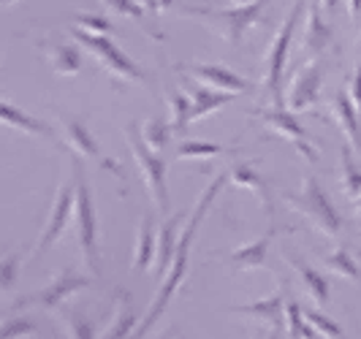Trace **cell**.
<instances>
[{
    "label": "cell",
    "mask_w": 361,
    "mask_h": 339,
    "mask_svg": "<svg viewBox=\"0 0 361 339\" xmlns=\"http://www.w3.org/2000/svg\"><path fill=\"white\" fill-rule=\"evenodd\" d=\"M188 68V76H193L199 85L204 87L220 90V92H234V95H242L247 90H253L250 79L239 76L236 71L226 68V66H207V63H190L185 66Z\"/></svg>",
    "instance_id": "13"
},
{
    "label": "cell",
    "mask_w": 361,
    "mask_h": 339,
    "mask_svg": "<svg viewBox=\"0 0 361 339\" xmlns=\"http://www.w3.org/2000/svg\"><path fill=\"white\" fill-rule=\"evenodd\" d=\"M348 95H350V101H353V104H356V109L361 111V63H356V71H353V76H350Z\"/></svg>",
    "instance_id": "38"
},
{
    "label": "cell",
    "mask_w": 361,
    "mask_h": 339,
    "mask_svg": "<svg viewBox=\"0 0 361 339\" xmlns=\"http://www.w3.org/2000/svg\"><path fill=\"white\" fill-rule=\"evenodd\" d=\"M19 0H3V6H6V8H8V6H17Z\"/></svg>",
    "instance_id": "45"
},
{
    "label": "cell",
    "mask_w": 361,
    "mask_h": 339,
    "mask_svg": "<svg viewBox=\"0 0 361 339\" xmlns=\"http://www.w3.org/2000/svg\"><path fill=\"white\" fill-rule=\"evenodd\" d=\"M101 3L106 6L109 11H114V14H120V17H130V19L142 17L147 11L139 0H101Z\"/></svg>",
    "instance_id": "36"
},
{
    "label": "cell",
    "mask_w": 361,
    "mask_h": 339,
    "mask_svg": "<svg viewBox=\"0 0 361 339\" xmlns=\"http://www.w3.org/2000/svg\"><path fill=\"white\" fill-rule=\"evenodd\" d=\"M228 179L239 185V187H245V190H250L258 201H261V207H264V212L271 214V193H269V185H267V179L258 177V171H255L250 163H234L231 168H228Z\"/></svg>",
    "instance_id": "21"
},
{
    "label": "cell",
    "mask_w": 361,
    "mask_h": 339,
    "mask_svg": "<svg viewBox=\"0 0 361 339\" xmlns=\"http://www.w3.org/2000/svg\"><path fill=\"white\" fill-rule=\"evenodd\" d=\"M286 261H288L290 271L296 274V283L307 290L310 299L315 304H321V307H326L329 296H331V288H329V280H326L324 274L315 266H310L307 261H302L299 255H293V252H286Z\"/></svg>",
    "instance_id": "16"
},
{
    "label": "cell",
    "mask_w": 361,
    "mask_h": 339,
    "mask_svg": "<svg viewBox=\"0 0 361 339\" xmlns=\"http://www.w3.org/2000/svg\"><path fill=\"white\" fill-rule=\"evenodd\" d=\"M340 185H343V193L348 198L361 196V168L353 161V147L350 144H343L340 149Z\"/></svg>",
    "instance_id": "26"
},
{
    "label": "cell",
    "mask_w": 361,
    "mask_h": 339,
    "mask_svg": "<svg viewBox=\"0 0 361 339\" xmlns=\"http://www.w3.org/2000/svg\"><path fill=\"white\" fill-rule=\"evenodd\" d=\"M171 8V0H161V11H169Z\"/></svg>",
    "instance_id": "44"
},
{
    "label": "cell",
    "mask_w": 361,
    "mask_h": 339,
    "mask_svg": "<svg viewBox=\"0 0 361 339\" xmlns=\"http://www.w3.org/2000/svg\"><path fill=\"white\" fill-rule=\"evenodd\" d=\"M264 339H290V337H288V331H286V328H271Z\"/></svg>",
    "instance_id": "42"
},
{
    "label": "cell",
    "mask_w": 361,
    "mask_h": 339,
    "mask_svg": "<svg viewBox=\"0 0 361 339\" xmlns=\"http://www.w3.org/2000/svg\"><path fill=\"white\" fill-rule=\"evenodd\" d=\"M68 339H95V323L82 309H60Z\"/></svg>",
    "instance_id": "29"
},
{
    "label": "cell",
    "mask_w": 361,
    "mask_h": 339,
    "mask_svg": "<svg viewBox=\"0 0 361 339\" xmlns=\"http://www.w3.org/2000/svg\"><path fill=\"white\" fill-rule=\"evenodd\" d=\"M60 136H63V142L68 144V149H71L73 155L98 161L104 168L114 171V174H120L117 163H111L106 155L101 152V147L95 144V139H92L90 130H87V125H85L79 117H66V114H60Z\"/></svg>",
    "instance_id": "12"
},
{
    "label": "cell",
    "mask_w": 361,
    "mask_h": 339,
    "mask_svg": "<svg viewBox=\"0 0 361 339\" xmlns=\"http://www.w3.org/2000/svg\"><path fill=\"white\" fill-rule=\"evenodd\" d=\"M253 114L269 128L271 133H277L280 139L293 144V149L307 163L318 161V147L310 142V133L302 128V123L290 111H286V109H253Z\"/></svg>",
    "instance_id": "9"
},
{
    "label": "cell",
    "mask_w": 361,
    "mask_h": 339,
    "mask_svg": "<svg viewBox=\"0 0 361 339\" xmlns=\"http://www.w3.org/2000/svg\"><path fill=\"white\" fill-rule=\"evenodd\" d=\"M274 239V231H267L264 236H258L253 242H247V245H242V247H236L228 258H226V264L228 269H234V271H255V269H267L269 264V242Z\"/></svg>",
    "instance_id": "17"
},
{
    "label": "cell",
    "mask_w": 361,
    "mask_h": 339,
    "mask_svg": "<svg viewBox=\"0 0 361 339\" xmlns=\"http://www.w3.org/2000/svg\"><path fill=\"white\" fill-rule=\"evenodd\" d=\"M226 179H228V171H220V174L204 187V193H201L199 201H196V207H193L190 217L185 220V228H182V236H180V247H177V255H174V261H171L169 274L161 280V288H158L155 299H152V304H149L147 315L139 321L136 331H133L128 339H145L147 334H149V328L161 321V315L169 309L171 299L177 296V290L182 288L185 277H188V269H190V250H193V242H196V233H199L201 220L207 217L209 207H212V201H215L217 193L223 190V182H226Z\"/></svg>",
    "instance_id": "1"
},
{
    "label": "cell",
    "mask_w": 361,
    "mask_h": 339,
    "mask_svg": "<svg viewBox=\"0 0 361 339\" xmlns=\"http://www.w3.org/2000/svg\"><path fill=\"white\" fill-rule=\"evenodd\" d=\"M0 120H3L6 128H14V130L25 133V136H41V139H52L54 136L52 125H47L44 120H38L33 114L22 111V109L14 106V104H8V101L0 104Z\"/></svg>",
    "instance_id": "19"
},
{
    "label": "cell",
    "mask_w": 361,
    "mask_h": 339,
    "mask_svg": "<svg viewBox=\"0 0 361 339\" xmlns=\"http://www.w3.org/2000/svg\"><path fill=\"white\" fill-rule=\"evenodd\" d=\"M305 11V3L296 0L293 8H290L283 25L277 27V33L271 36L269 49H267V60H264V87L271 95V104L274 109L286 106V95L280 92V82H283V71H286V63H288V52L293 47V30L299 25V17Z\"/></svg>",
    "instance_id": "5"
},
{
    "label": "cell",
    "mask_w": 361,
    "mask_h": 339,
    "mask_svg": "<svg viewBox=\"0 0 361 339\" xmlns=\"http://www.w3.org/2000/svg\"><path fill=\"white\" fill-rule=\"evenodd\" d=\"M286 207L299 212L315 231H321L329 239H337L343 231V217L337 214L331 198L326 196V190L321 187V182L315 177L302 179V187L296 196H286Z\"/></svg>",
    "instance_id": "4"
},
{
    "label": "cell",
    "mask_w": 361,
    "mask_h": 339,
    "mask_svg": "<svg viewBox=\"0 0 361 339\" xmlns=\"http://www.w3.org/2000/svg\"><path fill=\"white\" fill-rule=\"evenodd\" d=\"M231 6H242V3H250V0H228Z\"/></svg>",
    "instance_id": "46"
},
{
    "label": "cell",
    "mask_w": 361,
    "mask_h": 339,
    "mask_svg": "<svg viewBox=\"0 0 361 339\" xmlns=\"http://www.w3.org/2000/svg\"><path fill=\"white\" fill-rule=\"evenodd\" d=\"M68 36L76 41V47H82L87 54H92V57L104 66V71L111 73L114 79H123V82H145L142 68H139L117 44H111L106 36L85 33V30H79V27H71Z\"/></svg>",
    "instance_id": "7"
},
{
    "label": "cell",
    "mask_w": 361,
    "mask_h": 339,
    "mask_svg": "<svg viewBox=\"0 0 361 339\" xmlns=\"http://www.w3.org/2000/svg\"><path fill=\"white\" fill-rule=\"evenodd\" d=\"M36 334H38V328L33 321H27V318H14V321L3 323L0 339H27V337H36Z\"/></svg>",
    "instance_id": "34"
},
{
    "label": "cell",
    "mask_w": 361,
    "mask_h": 339,
    "mask_svg": "<svg viewBox=\"0 0 361 339\" xmlns=\"http://www.w3.org/2000/svg\"><path fill=\"white\" fill-rule=\"evenodd\" d=\"M92 285V277L87 274H79L73 269H63L52 283L36 290V293H27V296H19L14 307L17 309H25V307H38V309H63V304L68 302L71 296L87 290Z\"/></svg>",
    "instance_id": "8"
},
{
    "label": "cell",
    "mask_w": 361,
    "mask_h": 339,
    "mask_svg": "<svg viewBox=\"0 0 361 339\" xmlns=\"http://www.w3.org/2000/svg\"><path fill=\"white\" fill-rule=\"evenodd\" d=\"M126 142L130 155H133V161L139 166V171H142V177H145V185L147 190H149V198H152L155 209H158L161 217H166L169 214V187H166L169 166L161 158V152H152L147 147V142L142 139V128L136 125V123H128L126 125Z\"/></svg>",
    "instance_id": "6"
},
{
    "label": "cell",
    "mask_w": 361,
    "mask_h": 339,
    "mask_svg": "<svg viewBox=\"0 0 361 339\" xmlns=\"http://www.w3.org/2000/svg\"><path fill=\"white\" fill-rule=\"evenodd\" d=\"M171 136H174V128H171V123H163L161 117H149L142 125V139L152 152H163Z\"/></svg>",
    "instance_id": "30"
},
{
    "label": "cell",
    "mask_w": 361,
    "mask_h": 339,
    "mask_svg": "<svg viewBox=\"0 0 361 339\" xmlns=\"http://www.w3.org/2000/svg\"><path fill=\"white\" fill-rule=\"evenodd\" d=\"M17 274H19V258L17 255H6L3 264H0V288L3 290H11L17 285Z\"/></svg>",
    "instance_id": "37"
},
{
    "label": "cell",
    "mask_w": 361,
    "mask_h": 339,
    "mask_svg": "<svg viewBox=\"0 0 361 339\" xmlns=\"http://www.w3.org/2000/svg\"><path fill=\"white\" fill-rule=\"evenodd\" d=\"M307 315V321L312 323V328L321 334V337L326 339H345L343 328H340V323H334L329 315H324L321 309H310V312H305Z\"/></svg>",
    "instance_id": "33"
},
{
    "label": "cell",
    "mask_w": 361,
    "mask_h": 339,
    "mask_svg": "<svg viewBox=\"0 0 361 339\" xmlns=\"http://www.w3.org/2000/svg\"><path fill=\"white\" fill-rule=\"evenodd\" d=\"M73 182H76V207H73V228H76V242H79V252L85 266L90 269L92 274H101V250H98V212L92 204L90 185L85 179V168L79 155H73L71 161Z\"/></svg>",
    "instance_id": "2"
},
{
    "label": "cell",
    "mask_w": 361,
    "mask_h": 339,
    "mask_svg": "<svg viewBox=\"0 0 361 339\" xmlns=\"http://www.w3.org/2000/svg\"><path fill=\"white\" fill-rule=\"evenodd\" d=\"M142 6H145L147 11H152V14H158L161 11V0H139Z\"/></svg>",
    "instance_id": "41"
},
{
    "label": "cell",
    "mask_w": 361,
    "mask_h": 339,
    "mask_svg": "<svg viewBox=\"0 0 361 339\" xmlns=\"http://www.w3.org/2000/svg\"><path fill=\"white\" fill-rule=\"evenodd\" d=\"M267 6L269 0H250V3L228 6V8H182V14L207 22L212 30L223 36V41H228V47H239L245 33L264 19Z\"/></svg>",
    "instance_id": "3"
},
{
    "label": "cell",
    "mask_w": 361,
    "mask_h": 339,
    "mask_svg": "<svg viewBox=\"0 0 361 339\" xmlns=\"http://www.w3.org/2000/svg\"><path fill=\"white\" fill-rule=\"evenodd\" d=\"M188 220L182 214H174V217H166L163 226L158 228V250H155V271L158 277H166L169 269H171V261L177 255V247H180V223Z\"/></svg>",
    "instance_id": "18"
},
{
    "label": "cell",
    "mask_w": 361,
    "mask_h": 339,
    "mask_svg": "<svg viewBox=\"0 0 361 339\" xmlns=\"http://www.w3.org/2000/svg\"><path fill=\"white\" fill-rule=\"evenodd\" d=\"M47 60H49V68L54 73H60V76H76L79 68H82L79 49L68 47V44H52L47 49Z\"/></svg>",
    "instance_id": "25"
},
{
    "label": "cell",
    "mask_w": 361,
    "mask_h": 339,
    "mask_svg": "<svg viewBox=\"0 0 361 339\" xmlns=\"http://www.w3.org/2000/svg\"><path fill=\"white\" fill-rule=\"evenodd\" d=\"M321 85H324V66L318 60H310L290 76L288 92H286V106L290 111L310 109L321 95Z\"/></svg>",
    "instance_id": "11"
},
{
    "label": "cell",
    "mask_w": 361,
    "mask_h": 339,
    "mask_svg": "<svg viewBox=\"0 0 361 339\" xmlns=\"http://www.w3.org/2000/svg\"><path fill=\"white\" fill-rule=\"evenodd\" d=\"M139 326V315H136V307L130 302L128 293H120V302H117V312L111 323L106 326L104 331V339H128Z\"/></svg>",
    "instance_id": "24"
},
{
    "label": "cell",
    "mask_w": 361,
    "mask_h": 339,
    "mask_svg": "<svg viewBox=\"0 0 361 339\" xmlns=\"http://www.w3.org/2000/svg\"><path fill=\"white\" fill-rule=\"evenodd\" d=\"M337 3H340V0H321V11H324V14H334V11H337Z\"/></svg>",
    "instance_id": "40"
},
{
    "label": "cell",
    "mask_w": 361,
    "mask_h": 339,
    "mask_svg": "<svg viewBox=\"0 0 361 339\" xmlns=\"http://www.w3.org/2000/svg\"><path fill=\"white\" fill-rule=\"evenodd\" d=\"M331 47H334V30H331V25H326L321 6H310L307 19L302 25V52L310 54L312 60H318Z\"/></svg>",
    "instance_id": "14"
},
{
    "label": "cell",
    "mask_w": 361,
    "mask_h": 339,
    "mask_svg": "<svg viewBox=\"0 0 361 339\" xmlns=\"http://www.w3.org/2000/svg\"><path fill=\"white\" fill-rule=\"evenodd\" d=\"M324 264L331 274L345 277V280H359L361 277V266L356 264V258L345 250V247H337L334 252H329V255L324 258Z\"/></svg>",
    "instance_id": "28"
},
{
    "label": "cell",
    "mask_w": 361,
    "mask_h": 339,
    "mask_svg": "<svg viewBox=\"0 0 361 339\" xmlns=\"http://www.w3.org/2000/svg\"><path fill=\"white\" fill-rule=\"evenodd\" d=\"M234 315H250L255 321L269 323L271 328H286V299L283 296H267L253 304H242L231 307Z\"/></svg>",
    "instance_id": "20"
},
{
    "label": "cell",
    "mask_w": 361,
    "mask_h": 339,
    "mask_svg": "<svg viewBox=\"0 0 361 339\" xmlns=\"http://www.w3.org/2000/svg\"><path fill=\"white\" fill-rule=\"evenodd\" d=\"M155 250H158V231H155V223L152 217H142L139 223V231H136V250H133V264L130 271H147V269L155 264Z\"/></svg>",
    "instance_id": "22"
},
{
    "label": "cell",
    "mask_w": 361,
    "mask_h": 339,
    "mask_svg": "<svg viewBox=\"0 0 361 339\" xmlns=\"http://www.w3.org/2000/svg\"><path fill=\"white\" fill-rule=\"evenodd\" d=\"M348 14H350V19H353V22H359V17H361V0H348Z\"/></svg>",
    "instance_id": "39"
},
{
    "label": "cell",
    "mask_w": 361,
    "mask_h": 339,
    "mask_svg": "<svg viewBox=\"0 0 361 339\" xmlns=\"http://www.w3.org/2000/svg\"><path fill=\"white\" fill-rule=\"evenodd\" d=\"M234 98H236L234 92H220V90L196 85V87H190V104H193L190 117H193V120L209 117V114H215L217 109H223L226 104H231Z\"/></svg>",
    "instance_id": "23"
},
{
    "label": "cell",
    "mask_w": 361,
    "mask_h": 339,
    "mask_svg": "<svg viewBox=\"0 0 361 339\" xmlns=\"http://www.w3.org/2000/svg\"><path fill=\"white\" fill-rule=\"evenodd\" d=\"M353 212H356V217H359V223H361V196L353 201Z\"/></svg>",
    "instance_id": "43"
},
{
    "label": "cell",
    "mask_w": 361,
    "mask_h": 339,
    "mask_svg": "<svg viewBox=\"0 0 361 339\" xmlns=\"http://www.w3.org/2000/svg\"><path fill=\"white\" fill-rule=\"evenodd\" d=\"M226 152H228L226 147L212 142H182L180 149H177V158L180 161H209V158L226 155Z\"/></svg>",
    "instance_id": "31"
},
{
    "label": "cell",
    "mask_w": 361,
    "mask_h": 339,
    "mask_svg": "<svg viewBox=\"0 0 361 339\" xmlns=\"http://www.w3.org/2000/svg\"><path fill=\"white\" fill-rule=\"evenodd\" d=\"M73 207H76V182L68 179V182H63L60 187H57V193H54V201H52V209H49V217H47V223H44V228L38 233V245L33 255H44V252L52 247L54 242L60 239V233L63 228L68 226V220L73 217Z\"/></svg>",
    "instance_id": "10"
},
{
    "label": "cell",
    "mask_w": 361,
    "mask_h": 339,
    "mask_svg": "<svg viewBox=\"0 0 361 339\" xmlns=\"http://www.w3.org/2000/svg\"><path fill=\"white\" fill-rule=\"evenodd\" d=\"M331 120L337 123V128L343 130L345 144L353 147V152H361V125H359V109L350 101L348 92H337L329 104Z\"/></svg>",
    "instance_id": "15"
},
{
    "label": "cell",
    "mask_w": 361,
    "mask_h": 339,
    "mask_svg": "<svg viewBox=\"0 0 361 339\" xmlns=\"http://www.w3.org/2000/svg\"><path fill=\"white\" fill-rule=\"evenodd\" d=\"M73 22L85 33H95V36H109L111 33V22L106 17H98V14H79Z\"/></svg>",
    "instance_id": "35"
},
{
    "label": "cell",
    "mask_w": 361,
    "mask_h": 339,
    "mask_svg": "<svg viewBox=\"0 0 361 339\" xmlns=\"http://www.w3.org/2000/svg\"><path fill=\"white\" fill-rule=\"evenodd\" d=\"M286 331L290 339H318L321 334L312 328V323L307 321V315L302 312V307L288 299L286 302Z\"/></svg>",
    "instance_id": "27"
},
{
    "label": "cell",
    "mask_w": 361,
    "mask_h": 339,
    "mask_svg": "<svg viewBox=\"0 0 361 339\" xmlns=\"http://www.w3.org/2000/svg\"><path fill=\"white\" fill-rule=\"evenodd\" d=\"M169 111H171V128H174V133H182L185 128L193 123V117H190V111H193V104H190V98L185 95V92H171L169 95Z\"/></svg>",
    "instance_id": "32"
}]
</instances>
